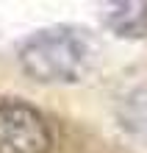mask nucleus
I'll return each instance as SVG.
<instances>
[{
  "mask_svg": "<svg viewBox=\"0 0 147 153\" xmlns=\"http://www.w3.org/2000/svg\"><path fill=\"white\" fill-rule=\"evenodd\" d=\"M103 25L122 39L147 36V3L142 0H119L103 6Z\"/></svg>",
  "mask_w": 147,
  "mask_h": 153,
  "instance_id": "nucleus-3",
  "label": "nucleus"
},
{
  "mask_svg": "<svg viewBox=\"0 0 147 153\" xmlns=\"http://www.w3.org/2000/svg\"><path fill=\"white\" fill-rule=\"evenodd\" d=\"M117 114H119V125L131 137L147 145V89H136V92L125 95Z\"/></svg>",
  "mask_w": 147,
  "mask_h": 153,
  "instance_id": "nucleus-4",
  "label": "nucleus"
},
{
  "mask_svg": "<svg viewBox=\"0 0 147 153\" xmlns=\"http://www.w3.org/2000/svg\"><path fill=\"white\" fill-rule=\"evenodd\" d=\"M53 134L42 111L22 100L0 103V153H50Z\"/></svg>",
  "mask_w": 147,
  "mask_h": 153,
  "instance_id": "nucleus-2",
  "label": "nucleus"
},
{
  "mask_svg": "<svg viewBox=\"0 0 147 153\" xmlns=\"http://www.w3.org/2000/svg\"><path fill=\"white\" fill-rule=\"evenodd\" d=\"M92 64V39L86 28L53 25L31 33L20 45L22 73L39 84H75Z\"/></svg>",
  "mask_w": 147,
  "mask_h": 153,
  "instance_id": "nucleus-1",
  "label": "nucleus"
}]
</instances>
